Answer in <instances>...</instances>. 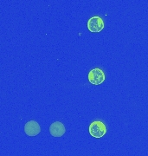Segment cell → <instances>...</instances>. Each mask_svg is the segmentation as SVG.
<instances>
[{
	"label": "cell",
	"mask_w": 148,
	"mask_h": 156,
	"mask_svg": "<svg viewBox=\"0 0 148 156\" xmlns=\"http://www.w3.org/2000/svg\"><path fill=\"white\" fill-rule=\"evenodd\" d=\"M88 82L93 85H100L106 80V76L102 69L100 68H94L88 73Z\"/></svg>",
	"instance_id": "obj_3"
},
{
	"label": "cell",
	"mask_w": 148,
	"mask_h": 156,
	"mask_svg": "<svg viewBox=\"0 0 148 156\" xmlns=\"http://www.w3.org/2000/svg\"><path fill=\"white\" fill-rule=\"evenodd\" d=\"M66 133V128L64 124L61 122H55L49 126V134L53 137L60 138Z\"/></svg>",
	"instance_id": "obj_5"
},
{
	"label": "cell",
	"mask_w": 148,
	"mask_h": 156,
	"mask_svg": "<svg viewBox=\"0 0 148 156\" xmlns=\"http://www.w3.org/2000/svg\"><path fill=\"white\" fill-rule=\"evenodd\" d=\"M88 30L92 33H99L105 27L103 19L99 16H93L90 17L87 23Z\"/></svg>",
	"instance_id": "obj_2"
},
{
	"label": "cell",
	"mask_w": 148,
	"mask_h": 156,
	"mask_svg": "<svg viewBox=\"0 0 148 156\" xmlns=\"http://www.w3.org/2000/svg\"><path fill=\"white\" fill-rule=\"evenodd\" d=\"M88 132L93 138L100 139L107 134V127L101 121H93L88 127Z\"/></svg>",
	"instance_id": "obj_1"
},
{
	"label": "cell",
	"mask_w": 148,
	"mask_h": 156,
	"mask_svg": "<svg viewBox=\"0 0 148 156\" xmlns=\"http://www.w3.org/2000/svg\"><path fill=\"white\" fill-rule=\"evenodd\" d=\"M24 133L30 137L38 135L41 133V127L39 123L34 120L26 122L24 125Z\"/></svg>",
	"instance_id": "obj_4"
}]
</instances>
